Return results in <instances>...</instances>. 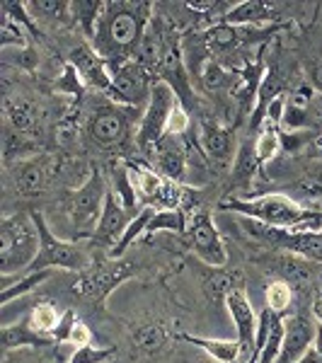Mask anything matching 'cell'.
<instances>
[{"label":"cell","instance_id":"5bb4252c","mask_svg":"<svg viewBox=\"0 0 322 363\" xmlns=\"http://www.w3.org/2000/svg\"><path fill=\"white\" fill-rule=\"evenodd\" d=\"M68 63L78 70L85 87H95V90L109 95V90H112V73H109L107 61L92 49L90 42L75 44L68 54Z\"/></svg>","mask_w":322,"mask_h":363},{"label":"cell","instance_id":"f546056e","mask_svg":"<svg viewBox=\"0 0 322 363\" xmlns=\"http://www.w3.org/2000/svg\"><path fill=\"white\" fill-rule=\"evenodd\" d=\"M187 216L182 208H160L153 213V218H150L148 223V230H145V235H157V233H174V235H182L187 233Z\"/></svg>","mask_w":322,"mask_h":363},{"label":"cell","instance_id":"f1b7e54d","mask_svg":"<svg viewBox=\"0 0 322 363\" xmlns=\"http://www.w3.org/2000/svg\"><path fill=\"white\" fill-rule=\"evenodd\" d=\"M265 301H267V308L272 310V313H277V315H281V318H286V315H289V310L294 308L296 291H294V286H291L289 281L272 279L267 284Z\"/></svg>","mask_w":322,"mask_h":363},{"label":"cell","instance_id":"6da1fadb","mask_svg":"<svg viewBox=\"0 0 322 363\" xmlns=\"http://www.w3.org/2000/svg\"><path fill=\"white\" fill-rule=\"evenodd\" d=\"M153 20V3L145 0H109L92 29L90 44L107 61L109 70L136 61L148 25Z\"/></svg>","mask_w":322,"mask_h":363},{"label":"cell","instance_id":"60d3db41","mask_svg":"<svg viewBox=\"0 0 322 363\" xmlns=\"http://www.w3.org/2000/svg\"><path fill=\"white\" fill-rule=\"evenodd\" d=\"M68 344H75V347H85V344H92V332H90V327H87L80 318L73 322V327H70Z\"/></svg>","mask_w":322,"mask_h":363},{"label":"cell","instance_id":"f35d334b","mask_svg":"<svg viewBox=\"0 0 322 363\" xmlns=\"http://www.w3.org/2000/svg\"><path fill=\"white\" fill-rule=\"evenodd\" d=\"M189 131H191V114L187 112L184 104L179 102L177 107L172 109V114H170L165 133H170V136H182L184 138Z\"/></svg>","mask_w":322,"mask_h":363},{"label":"cell","instance_id":"8d00e7d4","mask_svg":"<svg viewBox=\"0 0 322 363\" xmlns=\"http://www.w3.org/2000/svg\"><path fill=\"white\" fill-rule=\"evenodd\" d=\"M114 354H116L114 349H104V347H92V344H85V347H75V351L70 354L68 363H109Z\"/></svg>","mask_w":322,"mask_h":363},{"label":"cell","instance_id":"7dc6e473","mask_svg":"<svg viewBox=\"0 0 322 363\" xmlns=\"http://www.w3.org/2000/svg\"><path fill=\"white\" fill-rule=\"evenodd\" d=\"M313 347L320 351L322 354V327L318 325V332H315V342H313Z\"/></svg>","mask_w":322,"mask_h":363},{"label":"cell","instance_id":"7bdbcfd3","mask_svg":"<svg viewBox=\"0 0 322 363\" xmlns=\"http://www.w3.org/2000/svg\"><path fill=\"white\" fill-rule=\"evenodd\" d=\"M310 186L318 189V196H322V160L315 165L313 172H310Z\"/></svg>","mask_w":322,"mask_h":363},{"label":"cell","instance_id":"4316f807","mask_svg":"<svg viewBox=\"0 0 322 363\" xmlns=\"http://www.w3.org/2000/svg\"><path fill=\"white\" fill-rule=\"evenodd\" d=\"M184 342L191 347L206 351L213 361L218 363H238L240 359V342L238 339H211V337H196V335H182Z\"/></svg>","mask_w":322,"mask_h":363},{"label":"cell","instance_id":"b9f144b4","mask_svg":"<svg viewBox=\"0 0 322 363\" xmlns=\"http://www.w3.org/2000/svg\"><path fill=\"white\" fill-rule=\"evenodd\" d=\"M78 320V315L73 313V310H63L61 315V322H58L56 332H54V342L56 344H66L68 337H70V327H73V322Z\"/></svg>","mask_w":322,"mask_h":363},{"label":"cell","instance_id":"3957f363","mask_svg":"<svg viewBox=\"0 0 322 363\" xmlns=\"http://www.w3.org/2000/svg\"><path fill=\"white\" fill-rule=\"evenodd\" d=\"M221 211H231V213L240 216V218H252L272 228H284V230H294L306 216L308 206L289 194L281 191H269L262 196H231L221 203Z\"/></svg>","mask_w":322,"mask_h":363},{"label":"cell","instance_id":"836d02e7","mask_svg":"<svg viewBox=\"0 0 322 363\" xmlns=\"http://www.w3.org/2000/svg\"><path fill=\"white\" fill-rule=\"evenodd\" d=\"M29 37L32 34L27 32L22 25H17L13 17H8L3 13V20H0V49H29Z\"/></svg>","mask_w":322,"mask_h":363},{"label":"cell","instance_id":"2e32d148","mask_svg":"<svg viewBox=\"0 0 322 363\" xmlns=\"http://www.w3.org/2000/svg\"><path fill=\"white\" fill-rule=\"evenodd\" d=\"M284 3H267V0H243L231 5V10L223 15L226 25L233 27H272L281 25L284 20Z\"/></svg>","mask_w":322,"mask_h":363},{"label":"cell","instance_id":"f6af8a7d","mask_svg":"<svg viewBox=\"0 0 322 363\" xmlns=\"http://www.w3.org/2000/svg\"><path fill=\"white\" fill-rule=\"evenodd\" d=\"M310 310H313L315 322H318V325L322 327V294L313 298V306H310Z\"/></svg>","mask_w":322,"mask_h":363},{"label":"cell","instance_id":"d590c367","mask_svg":"<svg viewBox=\"0 0 322 363\" xmlns=\"http://www.w3.org/2000/svg\"><path fill=\"white\" fill-rule=\"evenodd\" d=\"M165 330H162L157 322H148V325H140L136 332H133V342L138 344L140 351L145 354H155L157 349H162L165 344Z\"/></svg>","mask_w":322,"mask_h":363},{"label":"cell","instance_id":"7c38bea8","mask_svg":"<svg viewBox=\"0 0 322 363\" xmlns=\"http://www.w3.org/2000/svg\"><path fill=\"white\" fill-rule=\"evenodd\" d=\"M150 165L170 182H184L187 167H189V148L182 136H170L165 133L153 148L148 150Z\"/></svg>","mask_w":322,"mask_h":363},{"label":"cell","instance_id":"cb8c5ba5","mask_svg":"<svg viewBox=\"0 0 322 363\" xmlns=\"http://www.w3.org/2000/svg\"><path fill=\"white\" fill-rule=\"evenodd\" d=\"M39 150H42L39 140L27 136V133H20L10 126H8V131L3 133V162L8 167L20 160H27V157H34Z\"/></svg>","mask_w":322,"mask_h":363},{"label":"cell","instance_id":"603a6c76","mask_svg":"<svg viewBox=\"0 0 322 363\" xmlns=\"http://www.w3.org/2000/svg\"><path fill=\"white\" fill-rule=\"evenodd\" d=\"M109 191H114L116 199L124 203V208H128L131 213H138L140 203H138V194H136V186H133L131 179V169H128V162H112L109 165Z\"/></svg>","mask_w":322,"mask_h":363},{"label":"cell","instance_id":"ab89813d","mask_svg":"<svg viewBox=\"0 0 322 363\" xmlns=\"http://www.w3.org/2000/svg\"><path fill=\"white\" fill-rule=\"evenodd\" d=\"M279 136H281V150L284 153H298L308 143H313V138L303 131H279Z\"/></svg>","mask_w":322,"mask_h":363},{"label":"cell","instance_id":"d6986e66","mask_svg":"<svg viewBox=\"0 0 322 363\" xmlns=\"http://www.w3.org/2000/svg\"><path fill=\"white\" fill-rule=\"evenodd\" d=\"M274 267V272L279 274V279L289 281L294 289H301V291H308L318 284L320 279V267L322 264H315L310 259H303L298 255H279V257H272L269 259V269Z\"/></svg>","mask_w":322,"mask_h":363},{"label":"cell","instance_id":"7402d4cb","mask_svg":"<svg viewBox=\"0 0 322 363\" xmlns=\"http://www.w3.org/2000/svg\"><path fill=\"white\" fill-rule=\"evenodd\" d=\"M260 169H262V162L257 160L255 143L252 140H243V143H240L238 155H235V162H233L231 184H235L240 191H248L250 186H252V182H255Z\"/></svg>","mask_w":322,"mask_h":363},{"label":"cell","instance_id":"8fae6325","mask_svg":"<svg viewBox=\"0 0 322 363\" xmlns=\"http://www.w3.org/2000/svg\"><path fill=\"white\" fill-rule=\"evenodd\" d=\"M187 245H189V250L211 269H221L228 264L226 245H223V240H221V233H218V228H216L213 218H211V213H206V211H199L194 218L189 220V228H187Z\"/></svg>","mask_w":322,"mask_h":363},{"label":"cell","instance_id":"74e56055","mask_svg":"<svg viewBox=\"0 0 322 363\" xmlns=\"http://www.w3.org/2000/svg\"><path fill=\"white\" fill-rule=\"evenodd\" d=\"M56 90L58 92H66V95H70V97H83L85 83H83V78L78 75V70L70 66V63H66V66H63V73L58 75Z\"/></svg>","mask_w":322,"mask_h":363},{"label":"cell","instance_id":"c3c4849f","mask_svg":"<svg viewBox=\"0 0 322 363\" xmlns=\"http://www.w3.org/2000/svg\"><path fill=\"white\" fill-rule=\"evenodd\" d=\"M3 363H27V361H15V359H13V354H10V351H5V359H3Z\"/></svg>","mask_w":322,"mask_h":363},{"label":"cell","instance_id":"4dcf8cb0","mask_svg":"<svg viewBox=\"0 0 322 363\" xmlns=\"http://www.w3.org/2000/svg\"><path fill=\"white\" fill-rule=\"evenodd\" d=\"M61 315L63 313H58V308L54 303H37V306L29 310L27 322H29V327H32L34 332H39L42 337L54 339V332H56L58 322H61Z\"/></svg>","mask_w":322,"mask_h":363},{"label":"cell","instance_id":"ee69618b","mask_svg":"<svg viewBox=\"0 0 322 363\" xmlns=\"http://www.w3.org/2000/svg\"><path fill=\"white\" fill-rule=\"evenodd\" d=\"M296 363H322V354L315 347H310L306 354L301 356V359H298Z\"/></svg>","mask_w":322,"mask_h":363},{"label":"cell","instance_id":"9c48e42d","mask_svg":"<svg viewBox=\"0 0 322 363\" xmlns=\"http://www.w3.org/2000/svg\"><path fill=\"white\" fill-rule=\"evenodd\" d=\"M112 90H109V99L121 107H131V109H145L153 92V73L145 66H140L138 61H128L124 66L112 68Z\"/></svg>","mask_w":322,"mask_h":363},{"label":"cell","instance_id":"9a60e30c","mask_svg":"<svg viewBox=\"0 0 322 363\" xmlns=\"http://www.w3.org/2000/svg\"><path fill=\"white\" fill-rule=\"evenodd\" d=\"M318 322L313 315H286L284 318V344H281V356L277 363H296L306 351L313 347Z\"/></svg>","mask_w":322,"mask_h":363},{"label":"cell","instance_id":"5b68a950","mask_svg":"<svg viewBox=\"0 0 322 363\" xmlns=\"http://www.w3.org/2000/svg\"><path fill=\"white\" fill-rule=\"evenodd\" d=\"M107 179L95 167L83 184L68 196L66 201V216L70 225L75 228V238L95 235V228L99 223V216L104 208V199H107Z\"/></svg>","mask_w":322,"mask_h":363},{"label":"cell","instance_id":"1f68e13d","mask_svg":"<svg viewBox=\"0 0 322 363\" xmlns=\"http://www.w3.org/2000/svg\"><path fill=\"white\" fill-rule=\"evenodd\" d=\"M46 279H49V272H32V274H25V277H17L15 284L3 286L0 303H3V306H10L13 301H20V298H25L27 294H32L37 286H42Z\"/></svg>","mask_w":322,"mask_h":363},{"label":"cell","instance_id":"ba28073f","mask_svg":"<svg viewBox=\"0 0 322 363\" xmlns=\"http://www.w3.org/2000/svg\"><path fill=\"white\" fill-rule=\"evenodd\" d=\"M136 274V267L131 262H107V264H97L95 269H85L73 286V294L92 306H102L107 296L112 294L116 286H121L126 279Z\"/></svg>","mask_w":322,"mask_h":363},{"label":"cell","instance_id":"83f0119b","mask_svg":"<svg viewBox=\"0 0 322 363\" xmlns=\"http://www.w3.org/2000/svg\"><path fill=\"white\" fill-rule=\"evenodd\" d=\"M153 213H155V208H153V206H140V211H138L136 216H133V220L128 223L126 233L121 235V240L114 245L112 250H109V257H112V259H121V257H124V252H126L128 247H131V245L136 242V240H138L140 235H145L150 218H153Z\"/></svg>","mask_w":322,"mask_h":363},{"label":"cell","instance_id":"e575fe53","mask_svg":"<svg viewBox=\"0 0 322 363\" xmlns=\"http://www.w3.org/2000/svg\"><path fill=\"white\" fill-rule=\"evenodd\" d=\"M281 128H269V126H262V131L257 133L255 138V153H257V160L262 165L272 162L274 157L281 153V136H279Z\"/></svg>","mask_w":322,"mask_h":363},{"label":"cell","instance_id":"ffe728a7","mask_svg":"<svg viewBox=\"0 0 322 363\" xmlns=\"http://www.w3.org/2000/svg\"><path fill=\"white\" fill-rule=\"evenodd\" d=\"M128 169H131V179L133 186H136L138 194V203L140 206H160L162 191H165L167 182L160 172L148 165V162H128Z\"/></svg>","mask_w":322,"mask_h":363},{"label":"cell","instance_id":"8992f818","mask_svg":"<svg viewBox=\"0 0 322 363\" xmlns=\"http://www.w3.org/2000/svg\"><path fill=\"white\" fill-rule=\"evenodd\" d=\"M133 124V109L116 102H99L90 109L85 121V138L95 148H119L128 140Z\"/></svg>","mask_w":322,"mask_h":363},{"label":"cell","instance_id":"bcb514c9","mask_svg":"<svg viewBox=\"0 0 322 363\" xmlns=\"http://www.w3.org/2000/svg\"><path fill=\"white\" fill-rule=\"evenodd\" d=\"M313 148L318 150V157L322 160V131L318 133V136H313Z\"/></svg>","mask_w":322,"mask_h":363},{"label":"cell","instance_id":"ac0fdd59","mask_svg":"<svg viewBox=\"0 0 322 363\" xmlns=\"http://www.w3.org/2000/svg\"><path fill=\"white\" fill-rule=\"evenodd\" d=\"M10 177H13L17 194H22V196L44 194L51 182L49 160L42 155H34V157H27V160L15 162V165H10Z\"/></svg>","mask_w":322,"mask_h":363},{"label":"cell","instance_id":"7a4b0ae2","mask_svg":"<svg viewBox=\"0 0 322 363\" xmlns=\"http://www.w3.org/2000/svg\"><path fill=\"white\" fill-rule=\"evenodd\" d=\"M39 255V230L29 213H13L0 220V274L22 277Z\"/></svg>","mask_w":322,"mask_h":363},{"label":"cell","instance_id":"44dd1931","mask_svg":"<svg viewBox=\"0 0 322 363\" xmlns=\"http://www.w3.org/2000/svg\"><path fill=\"white\" fill-rule=\"evenodd\" d=\"M5 116H8L10 128L27 136L37 138V126H39V112L29 99L25 97H8L5 99Z\"/></svg>","mask_w":322,"mask_h":363},{"label":"cell","instance_id":"4fadbf2b","mask_svg":"<svg viewBox=\"0 0 322 363\" xmlns=\"http://www.w3.org/2000/svg\"><path fill=\"white\" fill-rule=\"evenodd\" d=\"M196 140H199V148H201L204 157L209 160V165L226 167V165H231L233 157L238 155L235 138H233L231 128L218 124L216 119H201Z\"/></svg>","mask_w":322,"mask_h":363},{"label":"cell","instance_id":"484cf974","mask_svg":"<svg viewBox=\"0 0 322 363\" xmlns=\"http://www.w3.org/2000/svg\"><path fill=\"white\" fill-rule=\"evenodd\" d=\"M56 344L54 339L42 337L39 332H34L29 327V322H17V325H3V349L5 351H15V349H25V347H51Z\"/></svg>","mask_w":322,"mask_h":363},{"label":"cell","instance_id":"30bf717a","mask_svg":"<svg viewBox=\"0 0 322 363\" xmlns=\"http://www.w3.org/2000/svg\"><path fill=\"white\" fill-rule=\"evenodd\" d=\"M226 308L233 318L238 332V342H240V359L238 363H257V322L260 315L255 313L250 296L245 291V286H235L231 294L226 296Z\"/></svg>","mask_w":322,"mask_h":363},{"label":"cell","instance_id":"d6a6232c","mask_svg":"<svg viewBox=\"0 0 322 363\" xmlns=\"http://www.w3.org/2000/svg\"><path fill=\"white\" fill-rule=\"evenodd\" d=\"M102 10V0H70V15H73L75 22H80V27H83L87 37H92V29H95Z\"/></svg>","mask_w":322,"mask_h":363},{"label":"cell","instance_id":"52a82bcc","mask_svg":"<svg viewBox=\"0 0 322 363\" xmlns=\"http://www.w3.org/2000/svg\"><path fill=\"white\" fill-rule=\"evenodd\" d=\"M177 104H179V97L174 95L172 87H170L165 80H155L153 92H150V99H148V104H145L143 114H140L138 128H136V145L140 150L148 153L157 140L165 136L167 119Z\"/></svg>","mask_w":322,"mask_h":363},{"label":"cell","instance_id":"277c9868","mask_svg":"<svg viewBox=\"0 0 322 363\" xmlns=\"http://www.w3.org/2000/svg\"><path fill=\"white\" fill-rule=\"evenodd\" d=\"M32 218L37 223L39 230V255L32 262V267L27 269V274L32 272H49V269H66V272H78L83 274L90 267V257H87L85 247H80L73 240H63L58 238L51 225L46 223L44 213L32 211ZM25 277V274H22Z\"/></svg>","mask_w":322,"mask_h":363},{"label":"cell","instance_id":"e0dca14e","mask_svg":"<svg viewBox=\"0 0 322 363\" xmlns=\"http://www.w3.org/2000/svg\"><path fill=\"white\" fill-rule=\"evenodd\" d=\"M133 216L136 213H131L128 208H124V203L116 199L114 191H107L104 208H102V216H99V223L95 228V235H92V242L99 245V247L112 250L121 240V235L126 233V228L133 220Z\"/></svg>","mask_w":322,"mask_h":363},{"label":"cell","instance_id":"d4e9b609","mask_svg":"<svg viewBox=\"0 0 322 363\" xmlns=\"http://www.w3.org/2000/svg\"><path fill=\"white\" fill-rule=\"evenodd\" d=\"M27 10L37 25L46 22L51 27H63L73 20L68 0H27Z\"/></svg>","mask_w":322,"mask_h":363}]
</instances>
